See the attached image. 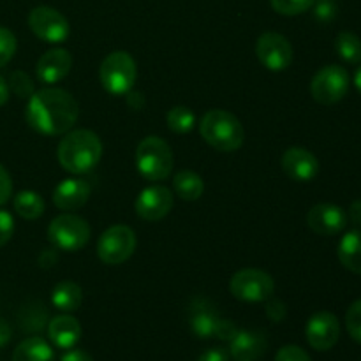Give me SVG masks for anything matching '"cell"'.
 Masks as SVG:
<instances>
[{"instance_id": "83f0119b", "label": "cell", "mask_w": 361, "mask_h": 361, "mask_svg": "<svg viewBox=\"0 0 361 361\" xmlns=\"http://www.w3.org/2000/svg\"><path fill=\"white\" fill-rule=\"evenodd\" d=\"M9 88L18 95L20 99H30L34 95V81L30 80L27 73L23 71H13L9 78Z\"/></svg>"}, {"instance_id": "4fadbf2b", "label": "cell", "mask_w": 361, "mask_h": 361, "mask_svg": "<svg viewBox=\"0 0 361 361\" xmlns=\"http://www.w3.org/2000/svg\"><path fill=\"white\" fill-rule=\"evenodd\" d=\"M307 341L316 351H330L341 337V323L331 312H316L305 328Z\"/></svg>"}, {"instance_id": "9c48e42d", "label": "cell", "mask_w": 361, "mask_h": 361, "mask_svg": "<svg viewBox=\"0 0 361 361\" xmlns=\"http://www.w3.org/2000/svg\"><path fill=\"white\" fill-rule=\"evenodd\" d=\"M349 74L341 66H326L316 73L310 81V94L314 101L323 106L337 104L348 95Z\"/></svg>"}, {"instance_id": "44dd1931", "label": "cell", "mask_w": 361, "mask_h": 361, "mask_svg": "<svg viewBox=\"0 0 361 361\" xmlns=\"http://www.w3.org/2000/svg\"><path fill=\"white\" fill-rule=\"evenodd\" d=\"M219 319L221 317L217 316V312L208 303H196L192 307V314H190V330L196 337L210 338L215 335Z\"/></svg>"}, {"instance_id": "f1b7e54d", "label": "cell", "mask_w": 361, "mask_h": 361, "mask_svg": "<svg viewBox=\"0 0 361 361\" xmlns=\"http://www.w3.org/2000/svg\"><path fill=\"white\" fill-rule=\"evenodd\" d=\"M316 0H270L274 11L284 16H296L305 11H309L314 6Z\"/></svg>"}, {"instance_id": "9a60e30c", "label": "cell", "mask_w": 361, "mask_h": 361, "mask_svg": "<svg viewBox=\"0 0 361 361\" xmlns=\"http://www.w3.org/2000/svg\"><path fill=\"white\" fill-rule=\"evenodd\" d=\"M282 169L295 182H310L319 173V161L312 152L302 147H291L282 155Z\"/></svg>"}, {"instance_id": "ab89813d", "label": "cell", "mask_w": 361, "mask_h": 361, "mask_svg": "<svg viewBox=\"0 0 361 361\" xmlns=\"http://www.w3.org/2000/svg\"><path fill=\"white\" fill-rule=\"evenodd\" d=\"M11 337H13V330H11V324L6 319L0 317V348L9 344Z\"/></svg>"}, {"instance_id": "7bdbcfd3", "label": "cell", "mask_w": 361, "mask_h": 361, "mask_svg": "<svg viewBox=\"0 0 361 361\" xmlns=\"http://www.w3.org/2000/svg\"><path fill=\"white\" fill-rule=\"evenodd\" d=\"M355 85L361 94V66L358 67V71H356V74H355Z\"/></svg>"}, {"instance_id": "ba28073f", "label": "cell", "mask_w": 361, "mask_h": 361, "mask_svg": "<svg viewBox=\"0 0 361 361\" xmlns=\"http://www.w3.org/2000/svg\"><path fill=\"white\" fill-rule=\"evenodd\" d=\"M136 245V233L129 226L116 224L99 236L97 256L106 264H122L133 256Z\"/></svg>"}, {"instance_id": "ac0fdd59", "label": "cell", "mask_w": 361, "mask_h": 361, "mask_svg": "<svg viewBox=\"0 0 361 361\" xmlns=\"http://www.w3.org/2000/svg\"><path fill=\"white\" fill-rule=\"evenodd\" d=\"M229 351L235 361H257L267 351V338L261 331L238 330Z\"/></svg>"}, {"instance_id": "6da1fadb", "label": "cell", "mask_w": 361, "mask_h": 361, "mask_svg": "<svg viewBox=\"0 0 361 361\" xmlns=\"http://www.w3.org/2000/svg\"><path fill=\"white\" fill-rule=\"evenodd\" d=\"M80 116L76 99L62 88H42L28 99L25 118L28 126L46 136H59L73 129Z\"/></svg>"}, {"instance_id": "8d00e7d4", "label": "cell", "mask_w": 361, "mask_h": 361, "mask_svg": "<svg viewBox=\"0 0 361 361\" xmlns=\"http://www.w3.org/2000/svg\"><path fill=\"white\" fill-rule=\"evenodd\" d=\"M11 194H13V180L7 169L0 164V207L9 201Z\"/></svg>"}, {"instance_id": "484cf974", "label": "cell", "mask_w": 361, "mask_h": 361, "mask_svg": "<svg viewBox=\"0 0 361 361\" xmlns=\"http://www.w3.org/2000/svg\"><path fill=\"white\" fill-rule=\"evenodd\" d=\"M335 49L348 63L361 62V39L353 32H341L335 39Z\"/></svg>"}, {"instance_id": "277c9868", "label": "cell", "mask_w": 361, "mask_h": 361, "mask_svg": "<svg viewBox=\"0 0 361 361\" xmlns=\"http://www.w3.org/2000/svg\"><path fill=\"white\" fill-rule=\"evenodd\" d=\"M171 147L159 136H148L136 148V169L148 182H162L173 171Z\"/></svg>"}, {"instance_id": "d4e9b609", "label": "cell", "mask_w": 361, "mask_h": 361, "mask_svg": "<svg viewBox=\"0 0 361 361\" xmlns=\"http://www.w3.org/2000/svg\"><path fill=\"white\" fill-rule=\"evenodd\" d=\"M14 210L25 221H35L44 214V200L34 190H21L13 200Z\"/></svg>"}, {"instance_id": "ffe728a7", "label": "cell", "mask_w": 361, "mask_h": 361, "mask_svg": "<svg viewBox=\"0 0 361 361\" xmlns=\"http://www.w3.org/2000/svg\"><path fill=\"white\" fill-rule=\"evenodd\" d=\"M81 302H83V291L76 282L62 281L53 288L51 303L60 312H74L80 309Z\"/></svg>"}, {"instance_id": "8fae6325", "label": "cell", "mask_w": 361, "mask_h": 361, "mask_svg": "<svg viewBox=\"0 0 361 361\" xmlns=\"http://www.w3.org/2000/svg\"><path fill=\"white\" fill-rule=\"evenodd\" d=\"M259 62L274 73L286 71L293 62V46L279 32H264L259 35L256 44Z\"/></svg>"}, {"instance_id": "836d02e7", "label": "cell", "mask_w": 361, "mask_h": 361, "mask_svg": "<svg viewBox=\"0 0 361 361\" xmlns=\"http://www.w3.org/2000/svg\"><path fill=\"white\" fill-rule=\"evenodd\" d=\"M14 233V219L9 212L0 210V247L6 245Z\"/></svg>"}, {"instance_id": "74e56055", "label": "cell", "mask_w": 361, "mask_h": 361, "mask_svg": "<svg viewBox=\"0 0 361 361\" xmlns=\"http://www.w3.org/2000/svg\"><path fill=\"white\" fill-rule=\"evenodd\" d=\"M197 361H229V356L224 349L214 348V349H208V351H204Z\"/></svg>"}, {"instance_id": "d590c367", "label": "cell", "mask_w": 361, "mask_h": 361, "mask_svg": "<svg viewBox=\"0 0 361 361\" xmlns=\"http://www.w3.org/2000/svg\"><path fill=\"white\" fill-rule=\"evenodd\" d=\"M286 314H288V309H286L284 302L281 300H267V316L270 317L274 323H281L284 321Z\"/></svg>"}, {"instance_id": "4316f807", "label": "cell", "mask_w": 361, "mask_h": 361, "mask_svg": "<svg viewBox=\"0 0 361 361\" xmlns=\"http://www.w3.org/2000/svg\"><path fill=\"white\" fill-rule=\"evenodd\" d=\"M166 123L176 134H187L196 126V115L187 106H175L166 115Z\"/></svg>"}, {"instance_id": "d6986e66", "label": "cell", "mask_w": 361, "mask_h": 361, "mask_svg": "<svg viewBox=\"0 0 361 361\" xmlns=\"http://www.w3.org/2000/svg\"><path fill=\"white\" fill-rule=\"evenodd\" d=\"M48 337L60 349H73L81 338V324L76 317L62 314L49 321Z\"/></svg>"}, {"instance_id": "f546056e", "label": "cell", "mask_w": 361, "mask_h": 361, "mask_svg": "<svg viewBox=\"0 0 361 361\" xmlns=\"http://www.w3.org/2000/svg\"><path fill=\"white\" fill-rule=\"evenodd\" d=\"M16 37L6 27H0V67L7 66L16 53Z\"/></svg>"}, {"instance_id": "e0dca14e", "label": "cell", "mask_w": 361, "mask_h": 361, "mask_svg": "<svg viewBox=\"0 0 361 361\" xmlns=\"http://www.w3.org/2000/svg\"><path fill=\"white\" fill-rule=\"evenodd\" d=\"M71 67H73V56H71V53L67 49L56 48L46 51L37 60L35 74H37L41 83L55 85L69 74Z\"/></svg>"}, {"instance_id": "5bb4252c", "label": "cell", "mask_w": 361, "mask_h": 361, "mask_svg": "<svg viewBox=\"0 0 361 361\" xmlns=\"http://www.w3.org/2000/svg\"><path fill=\"white\" fill-rule=\"evenodd\" d=\"M307 224L321 236L337 235L348 226V214L338 204L319 203L309 210Z\"/></svg>"}, {"instance_id": "7a4b0ae2", "label": "cell", "mask_w": 361, "mask_h": 361, "mask_svg": "<svg viewBox=\"0 0 361 361\" xmlns=\"http://www.w3.org/2000/svg\"><path fill=\"white\" fill-rule=\"evenodd\" d=\"M59 162L66 171L83 175L92 171L102 157V143L95 133L76 129L67 133L56 148Z\"/></svg>"}, {"instance_id": "30bf717a", "label": "cell", "mask_w": 361, "mask_h": 361, "mask_svg": "<svg viewBox=\"0 0 361 361\" xmlns=\"http://www.w3.org/2000/svg\"><path fill=\"white\" fill-rule=\"evenodd\" d=\"M28 27L39 39L51 44H60L67 41L71 27L67 18L60 11L48 6H37L28 14Z\"/></svg>"}, {"instance_id": "8992f818", "label": "cell", "mask_w": 361, "mask_h": 361, "mask_svg": "<svg viewBox=\"0 0 361 361\" xmlns=\"http://www.w3.org/2000/svg\"><path fill=\"white\" fill-rule=\"evenodd\" d=\"M92 229L85 219L73 214H63L53 219L48 226V240L51 245L66 252H76L88 243Z\"/></svg>"}, {"instance_id": "603a6c76", "label": "cell", "mask_w": 361, "mask_h": 361, "mask_svg": "<svg viewBox=\"0 0 361 361\" xmlns=\"http://www.w3.org/2000/svg\"><path fill=\"white\" fill-rule=\"evenodd\" d=\"M13 361H55V353L44 338L30 337L18 344Z\"/></svg>"}, {"instance_id": "7c38bea8", "label": "cell", "mask_w": 361, "mask_h": 361, "mask_svg": "<svg viewBox=\"0 0 361 361\" xmlns=\"http://www.w3.org/2000/svg\"><path fill=\"white\" fill-rule=\"evenodd\" d=\"M173 203V192L164 185H152L141 190L140 196L136 197V208L137 217H141L147 222H157L164 219L166 215L171 212Z\"/></svg>"}, {"instance_id": "d6a6232c", "label": "cell", "mask_w": 361, "mask_h": 361, "mask_svg": "<svg viewBox=\"0 0 361 361\" xmlns=\"http://www.w3.org/2000/svg\"><path fill=\"white\" fill-rule=\"evenodd\" d=\"M275 361H312L310 356L303 351L298 345H284L282 349H279Z\"/></svg>"}, {"instance_id": "f35d334b", "label": "cell", "mask_w": 361, "mask_h": 361, "mask_svg": "<svg viewBox=\"0 0 361 361\" xmlns=\"http://www.w3.org/2000/svg\"><path fill=\"white\" fill-rule=\"evenodd\" d=\"M60 361H94V360H92V356L88 355L87 351H81V349H73V351H67Z\"/></svg>"}, {"instance_id": "4dcf8cb0", "label": "cell", "mask_w": 361, "mask_h": 361, "mask_svg": "<svg viewBox=\"0 0 361 361\" xmlns=\"http://www.w3.org/2000/svg\"><path fill=\"white\" fill-rule=\"evenodd\" d=\"M345 326L349 335L361 344V300H356L345 314Z\"/></svg>"}, {"instance_id": "5b68a950", "label": "cell", "mask_w": 361, "mask_h": 361, "mask_svg": "<svg viewBox=\"0 0 361 361\" xmlns=\"http://www.w3.org/2000/svg\"><path fill=\"white\" fill-rule=\"evenodd\" d=\"M99 78L104 90L111 95H126L133 90L137 78V67L127 51H113L102 60Z\"/></svg>"}, {"instance_id": "b9f144b4", "label": "cell", "mask_w": 361, "mask_h": 361, "mask_svg": "<svg viewBox=\"0 0 361 361\" xmlns=\"http://www.w3.org/2000/svg\"><path fill=\"white\" fill-rule=\"evenodd\" d=\"M9 94H11L9 83H7V81L0 76V108H2L7 101H9Z\"/></svg>"}, {"instance_id": "3957f363", "label": "cell", "mask_w": 361, "mask_h": 361, "mask_svg": "<svg viewBox=\"0 0 361 361\" xmlns=\"http://www.w3.org/2000/svg\"><path fill=\"white\" fill-rule=\"evenodd\" d=\"M200 133L212 148L219 152H235L243 145L245 130L240 120L226 109H210L200 123Z\"/></svg>"}, {"instance_id": "52a82bcc", "label": "cell", "mask_w": 361, "mask_h": 361, "mask_svg": "<svg viewBox=\"0 0 361 361\" xmlns=\"http://www.w3.org/2000/svg\"><path fill=\"white\" fill-rule=\"evenodd\" d=\"M229 289H231V295L242 302L259 303L274 296L275 282L267 271L257 270V268H243L233 275Z\"/></svg>"}, {"instance_id": "cb8c5ba5", "label": "cell", "mask_w": 361, "mask_h": 361, "mask_svg": "<svg viewBox=\"0 0 361 361\" xmlns=\"http://www.w3.org/2000/svg\"><path fill=\"white\" fill-rule=\"evenodd\" d=\"M173 187H175L176 196L182 197L183 201H196L204 192L203 178L190 169H182L176 173L173 178Z\"/></svg>"}, {"instance_id": "7402d4cb", "label": "cell", "mask_w": 361, "mask_h": 361, "mask_svg": "<svg viewBox=\"0 0 361 361\" xmlns=\"http://www.w3.org/2000/svg\"><path fill=\"white\" fill-rule=\"evenodd\" d=\"M338 259L349 271L361 275V229L349 231L341 240Z\"/></svg>"}, {"instance_id": "60d3db41", "label": "cell", "mask_w": 361, "mask_h": 361, "mask_svg": "<svg viewBox=\"0 0 361 361\" xmlns=\"http://www.w3.org/2000/svg\"><path fill=\"white\" fill-rule=\"evenodd\" d=\"M349 219L355 226H361V200L353 201L349 207Z\"/></svg>"}, {"instance_id": "e575fe53", "label": "cell", "mask_w": 361, "mask_h": 361, "mask_svg": "<svg viewBox=\"0 0 361 361\" xmlns=\"http://www.w3.org/2000/svg\"><path fill=\"white\" fill-rule=\"evenodd\" d=\"M238 334V326H236L233 321L229 319H219L217 328H215V338L219 341H226V342H231L235 338V335Z\"/></svg>"}, {"instance_id": "2e32d148", "label": "cell", "mask_w": 361, "mask_h": 361, "mask_svg": "<svg viewBox=\"0 0 361 361\" xmlns=\"http://www.w3.org/2000/svg\"><path fill=\"white\" fill-rule=\"evenodd\" d=\"M90 183L81 178H67L53 190V204L62 212H76L90 200Z\"/></svg>"}, {"instance_id": "1f68e13d", "label": "cell", "mask_w": 361, "mask_h": 361, "mask_svg": "<svg viewBox=\"0 0 361 361\" xmlns=\"http://www.w3.org/2000/svg\"><path fill=\"white\" fill-rule=\"evenodd\" d=\"M312 7L314 14L319 21H330L337 14V2L335 0H316Z\"/></svg>"}]
</instances>
